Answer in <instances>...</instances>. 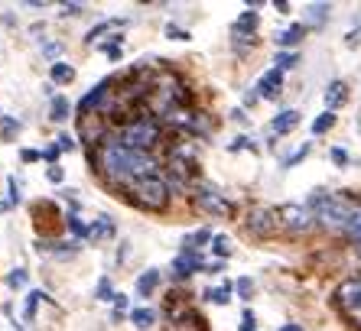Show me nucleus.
Segmentation results:
<instances>
[{"instance_id":"f257e3e1","label":"nucleus","mask_w":361,"mask_h":331,"mask_svg":"<svg viewBox=\"0 0 361 331\" xmlns=\"http://www.w3.org/2000/svg\"><path fill=\"white\" fill-rule=\"evenodd\" d=\"M310 211L316 215V224L332 227V231H345L348 221H352V215H355L352 205H345L342 199L329 195V192H312L310 195Z\"/></svg>"},{"instance_id":"f03ea898","label":"nucleus","mask_w":361,"mask_h":331,"mask_svg":"<svg viewBox=\"0 0 361 331\" xmlns=\"http://www.w3.org/2000/svg\"><path fill=\"white\" fill-rule=\"evenodd\" d=\"M130 159H134V149H127L124 143H104L98 153L101 169L111 179H127L130 175Z\"/></svg>"},{"instance_id":"7ed1b4c3","label":"nucleus","mask_w":361,"mask_h":331,"mask_svg":"<svg viewBox=\"0 0 361 331\" xmlns=\"http://www.w3.org/2000/svg\"><path fill=\"white\" fill-rule=\"evenodd\" d=\"M157 140H160V127H157V120H150V117H140V120H134V124L124 130V146L137 149V153H147Z\"/></svg>"},{"instance_id":"20e7f679","label":"nucleus","mask_w":361,"mask_h":331,"mask_svg":"<svg viewBox=\"0 0 361 331\" xmlns=\"http://www.w3.org/2000/svg\"><path fill=\"white\" fill-rule=\"evenodd\" d=\"M277 215H280V227H286L290 234H306L316 224V215L310 211V205H283Z\"/></svg>"},{"instance_id":"39448f33","label":"nucleus","mask_w":361,"mask_h":331,"mask_svg":"<svg viewBox=\"0 0 361 331\" xmlns=\"http://www.w3.org/2000/svg\"><path fill=\"white\" fill-rule=\"evenodd\" d=\"M137 199L147 208H166L169 201V185L163 182L160 175H150V179H140L137 182Z\"/></svg>"},{"instance_id":"423d86ee","label":"nucleus","mask_w":361,"mask_h":331,"mask_svg":"<svg viewBox=\"0 0 361 331\" xmlns=\"http://www.w3.org/2000/svg\"><path fill=\"white\" fill-rule=\"evenodd\" d=\"M277 227H280V215L270 211V208H254L247 215V231L257 234V237H270Z\"/></svg>"},{"instance_id":"0eeeda50","label":"nucleus","mask_w":361,"mask_h":331,"mask_svg":"<svg viewBox=\"0 0 361 331\" xmlns=\"http://www.w3.org/2000/svg\"><path fill=\"white\" fill-rule=\"evenodd\" d=\"M336 302L348 315H361V280H345L336 289Z\"/></svg>"},{"instance_id":"6e6552de","label":"nucleus","mask_w":361,"mask_h":331,"mask_svg":"<svg viewBox=\"0 0 361 331\" xmlns=\"http://www.w3.org/2000/svg\"><path fill=\"white\" fill-rule=\"evenodd\" d=\"M199 266H202L199 250H192V247H183V254H179V257L173 260V273H176L179 280H185V276L199 273Z\"/></svg>"},{"instance_id":"1a4fd4ad","label":"nucleus","mask_w":361,"mask_h":331,"mask_svg":"<svg viewBox=\"0 0 361 331\" xmlns=\"http://www.w3.org/2000/svg\"><path fill=\"white\" fill-rule=\"evenodd\" d=\"M195 201H199L202 211H209V215H231V205H228L225 199H221L219 192H212V189H202L199 195H195Z\"/></svg>"},{"instance_id":"9d476101","label":"nucleus","mask_w":361,"mask_h":331,"mask_svg":"<svg viewBox=\"0 0 361 331\" xmlns=\"http://www.w3.org/2000/svg\"><path fill=\"white\" fill-rule=\"evenodd\" d=\"M157 159L150 156V153H137L134 149V159H130V175H137V182L140 179H150V175H157Z\"/></svg>"},{"instance_id":"9b49d317","label":"nucleus","mask_w":361,"mask_h":331,"mask_svg":"<svg viewBox=\"0 0 361 331\" xmlns=\"http://www.w3.org/2000/svg\"><path fill=\"white\" fill-rule=\"evenodd\" d=\"M280 88H283V72H280V68H270V72H264L261 82H257V92H261V98H277Z\"/></svg>"},{"instance_id":"f8f14e48","label":"nucleus","mask_w":361,"mask_h":331,"mask_svg":"<svg viewBox=\"0 0 361 331\" xmlns=\"http://www.w3.org/2000/svg\"><path fill=\"white\" fill-rule=\"evenodd\" d=\"M345 98H348V85H345V82H332L326 88V111H336L338 104H345Z\"/></svg>"},{"instance_id":"ddd939ff","label":"nucleus","mask_w":361,"mask_h":331,"mask_svg":"<svg viewBox=\"0 0 361 331\" xmlns=\"http://www.w3.org/2000/svg\"><path fill=\"white\" fill-rule=\"evenodd\" d=\"M302 36H306V26L293 23V26H286V30H280V33H277V46H283V49H286V46H296Z\"/></svg>"},{"instance_id":"4468645a","label":"nucleus","mask_w":361,"mask_h":331,"mask_svg":"<svg viewBox=\"0 0 361 331\" xmlns=\"http://www.w3.org/2000/svg\"><path fill=\"white\" fill-rule=\"evenodd\" d=\"M296 124H300V114H296V111H280V114L274 117V133H290V130H296Z\"/></svg>"},{"instance_id":"2eb2a0df","label":"nucleus","mask_w":361,"mask_h":331,"mask_svg":"<svg viewBox=\"0 0 361 331\" xmlns=\"http://www.w3.org/2000/svg\"><path fill=\"white\" fill-rule=\"evenodd\" d=\"M254 30H257V13H254V10H244L235 23V36H244V39H247V33H254Z\"/></svg>"},{"instance_id":"dca6fc26","label":"nucleus","mask_w":361,"mask_h":331,"mask_svg":"<svg viewBox=\"0 0 361 331\" xmlns=\"http://www.w3.org/2000/svg\"><path fill=\"white\" fill-rule=\"evenodd\" d=\"M52 82L56 85H68V82H75V68L68 65V62H52Z\"/></svg>"},{"instance_id":"f3484780","label":"nucleus","mask_w":361,"mask_h":331,"mask_svg":"<svg viewBox=\"0 0 361 331\" xmlns=\"http://www.w3.org/2000/svg\"><path fill=\"white\" fill-rule=\"evenodd\" d=\"M157 282H160V273H157V270H147V273L137 280V292H140V296H150V292L157 289Z\"/></svg>"},{"instance_id":"a211bd4d","label":"nucleus","mask_w":361,"mask_h":331,"mask_svg":"<svg viewBox=\"0 0 361 331\" xmlns=\"http://www.w3.org/2000/svg\"><path fill=\"white\" fill-rule=\"evenodd\" d=\"M326 17H329V4H310V7H306V20H310L312 26H322Z\"/></svg>"},{"instance_id":"6ab92c4d","label":"nucleus","mask_w":361,"mask_h":331,"mask_svg":"<svg viewBox=\"0 0 361 331\" xmlns=\"http://www.w3.org/2000/svg\"><path fill=\"white\" fill-rule=\"evenodd\" d=\"M336 127V111H322L316 120H312V133L319 137V133H326V130H332Z\"/></svg>"},{"instance_id":"aec40b11","label":"nucleus","mask_w":361,"mask_h":331,"mask_svg":"<svg viewBox=\"0 0 361 331\" xmlns=\"http://www.w3.org/2000/svg\"><path fill=\"white\" fill-rule=\"evenodd\" d=\"M205 299H209V302H215V306H228V302H231V286H215V289H209L205 292Z\"/></svg>"},{"instance_id":"412c9836","label":"nucleus","mask_w":361,"mask_h":331,"mask_svg":"<svg viewBox=\"0 0 361 331\" xmlns=\"http://www.w3.org/2000/svg\"><path fill=\"white\" fill-rule=\"evenodd\" d=\"M130 322H134L137 328H150V325L157 322V315H153V308H134V312H130Z\"/></svg>"},{"instance_id":"4be33fe9","label":"nucleus","mask_w":361,"mask_h":331,"mask_svg":"<svg viewBox=\"0 0 361 331\" xmlns=\"http://www.w3.org/2000/svg\"><path fill=\"white\" fill-rule=\"evenodd\" d=\"M212 254H215V257H228V254H231V240H228L225 234H215V237H212Z\"/></svg>"},{"instance_id":"5701e85b","label":"nucleus","mask_w":361,"mask_h":331,"mask_svg":"<svg viewBox=\"0 0 361 331\" xmlns=\"http://www.w3.org/2000/svg\"><path fill=\"white\" fill-rule=\"evenodd\" d=\"M88 234L92 237H108V234H114V224H111V218H98V224H92Z\"/></svg>"},{"instance_id":"b1692460","label":"nucleus","mask_w":361,"mask_h":331,"mask_svg":"<svg viewBox=\"0 0 361 331\" xmlns=\"http://www.w3.org/2000/svg\"><path fill=\"white\" fill-rule=\"evenodd\" d=\"M68 111H72L68 98H52V120H66Z\"/></svg>"},{"instance_id":"393cba45","label":"nucleus","mask_w":361,"mask_h":331,"mask_svg":"<svg viewBox=\"0 0 361 331\" xmlns=\"http://www.w3.org/2000/svg\"><path fill=\"white\" fill-rule=\"evenodd\" d=\"M296 62H300V56H296V52H277V58H274V65H277L280 72H283V68H293Z\"/></svg>"},{"instance_id":"a878e982","label":"nucleus","mask_w":361,"mask_h":331,"mask_svg":"<svg viewBox=\"0 0 361 331\" xmlns=\"http://www.w3.org/2000/svg\"><path fill=\"white\" fill-rule=\"evenodd\" d=\"M104 88H108V85H98V88H92V94H85L82 108H92V104H98V101L104 98Z\"/></svg>"},{"instance_id":"bb28decb","label":"nucleus","mask_w":361,"mask_h":331,"mask_svg":"<svg viewBox=\"0 0 361 331\" xmlns=\"http://www.w3.org/2000/svg\"><path fill=\"white\" fill-rule=\"evenodd\" d=\"M7 282L13 286V289H23L26 286V270H13V273L7 276Z\"/></svg>"},{"instance_id":"cd10ccee","label":"nucleus","mask_w":361,"mask_h":331,"mask_svg":"<svg viewBox=\"0 0 361 331\" xmlns=\"http://www.w3.org/2000/svg\"><path fill=\"white\" fill-rule=\"evenodd\" d=\"M205 240H212V231H209V227H202V231H195L192 237L185 240V247H192V244H205Z\"/></svg>"},{"instance_id":"c85d7f7f","label":"nucleus","mask_w":361,"mask_h":331,"mask_svg":"<svg viewBox=\"0 0 361 331\" xmlns=\"http://www.w3.org/2000/svg\"><path fill=\"white\" fill-rule=\"evenodd\" d=\"M13 130H20V120H4V124H0V137H4V140H7Z\"/></svg>"},{"instance_id":"c756f323","label":"nucleus","mask_w":361,"mask_h":331,"mask_svg":"<svg viewBox=\"0 0 361 331\" xmlns=\"http://www.w3.org/2000/svg\"><path fill=\"white\" fill-rule=\"evenodd\" d=\"M238 292H241V299H251L254 282H251V280H238Z\"/></svg>"},{"instance_id":"7c9ffc66","label":"nucleus","mask_w":361,"mask_h":331,"mask_svg":"<svg viewBox=\"0 0 361 331\" xmlns=\"http://www.w3.org/2000/svg\"><path fill=\"white\" fill-rule=\"evenodd\" d=\"M306 153H310V146H300V149H296L293 156L286 159V169H290V166H296V163H300V159H306Z\"/></svg>"},{"instance_id":"2f4dec72","label":"nucleus","mask_w":361,"mask_h":331,"mask_svg":"<svg viewBox=\"0 0 361 331\" xmlns=\"http://www.w3.org/2000/svg\"><path fill=\"white\" fill-rule=\"evenodd\" d=\"M59 149H62V153H72V149H75V140H72L68 133H62V137H59Z\"/></svg>"},{"instance_id":"473e14b6","label":"nucleus","mask_w":361,"mask_h":331,"mask_svg":"<svg viewBox=\"0 0 361 331\" xmlns=\"http://www.w3.org/2000/svg\"><path fill=\"white\" fill-rule=\"evenodd\" d=\"M98 299H111V302H114V296H111V282H108V280L98 282Z\"/></svg>"},{"instance_id":"72a5a7b5","label":"nucleus","mask_w":361,"mask_h":331,"mask_svg":"<svg viewBox=\"0 0 361 331\" xmlns=\"http://www.w3.org/2000/svg\"><path fill=\"white\" fill-rule=\"evenodd\" d=\"M62 13H66V17H78V13H82V4H62Z\"/></svg>"},{"instance_id":"f704fd0d","label":"nucleus","mask_w":361,"mask_h":331,"mask_svg":"<svg viewBox=\"0 0 361 331\" xmlns=\"http://www.w3.org/2000/svg\"><path fill=\"white\" fill-rule=\"evenodd\" d=\"M46 175H49V182H62V179H66V173H62L59 166H49V173Z\"/></svg>"},{"instance_id":"c9c22d12","label":"nucleus","mask_w":361,"mask_h":331,"mask_svg":"<svg viewBox=\"0 0 361 331\" xmlns=\"http://www.w3.org/2000/svg\"><path fill=\"white\" fill-rule=\"evenodd\" d=\"M241 331H254V312H251V308H247V312H244V318H241Z\"/></svg>"},{"instance_id":"e433bc0d","label":"nucleus","mask_w":361,"mask_h":331,"mask_svg":"<svg viewBox=\"0 0 361 331\" xmlns=\"http://www.w3.org/2000/svg\"><path fill=\"white\" fill-rule=\"evenodd\" d=\"M332 163H338V166H345V163H348V153H345V149H332Z\"/></svg>"},{"instance_id":"4c0bfd02","label":"nucleus","mask_w":361,"mask_h":331,"mask_svg":"<svg viewBox=\"0 0 361 331\" xmlns=\"http://www.w3.org/2000/svg\"><path fill=\"white\" fill-rule=\"evenodd\" d=\"M127 306H130V302H127V296H124V292H121V296H114V308H118V312H124Z\"/></svg>"},{"instance_id":"58836bf2","label":"nucleus","mask_w":361,"mask_h":331,"mask_svg":"<svg viewBox=\"0 0 361 331\" xmlns=\"http://www.w3.org/2000/svg\"><path fill=\"white\" fill-rule=\"evenodd\" d=\"M166 33L173 36V39H189V33H183V30H176V26H166Z\"/></svg>"},{"instance_id":"ea45409f","label":"nucleus","mask_w":361,"mask_h":331,"mask_svg":"<svg viewBox=\"0 0 361 331\" xmlns=\"http://www.w3.org/2000/svg\"><path fill=\"white\" fill-rule=\"evenodd\" d=\"M42 153H36V149H23V163H36Z\"/></svg>"},{"instance_id":"a19ab883","label":"nucleus","mask_w":361,"mask_h":331,"mask_svg":"<svg viewBox=\"0 0 361 331\" xmlns=\"http://www.w3.org/2000/svg\"><path fill=\"white\" fill-rule=\"evenodd\" d=\"M42 156H46V159H49V163H52V159L59 156V146H49V149H42Z\"/></svg>"},{"instance_id":"79ce46f5","label":"nucleus","mask_w":361,"mask_h":331,"mask_svg":"<svg viewBox=\"0 0 361 331\" xmlns=\"http://www.w3.org/2000/svg\"><path fill=\"white\" fill-rule=\"evenodd\" d=\"M280 331H302V328H300V325H283Z\"/></svg>"},{"instance_id":"37998d69","label":"nucleus","mask_w":361,"mask_h":331,"mask_svg":"<svg viewBox=\"0 0 361 331\" xmlns=\"http://www.w3.org/2000/svg\"><path fill=\"white\" fill-rule=\"evenodd\" d=\"M17 331H20V328H17Z\"/></svg>"}]
</instances>
